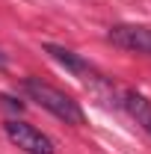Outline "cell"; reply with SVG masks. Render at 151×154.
<instances>
[{
	"label": "cell",
	"mask_w": 151,
	"mask_h": 154,
	"mask_svg": "<svg viewBox=\"0 0 151 154\" xmlns=\"http://www.w3.org/2000/svg\"><path fill=\"white\" fill-rule=\"evenodd\" d=\"M122 104H125V110L131 113V119L145 131L151 134V101L142 95H136V92H125L122 95Z\"/></svg>",
	"instance_id": "4"
},
{
	"label": "cell",
	"mask_w": 151,
	"mask_h": 154,
	"mask_svg": "<svg viewBox=\"0 0 151 154\" xmlns=\"http://www.w3.org/2000/svg\"><path fill=\"white\" fill-rule=\"evenodd\" d=\"M24 92L33 98L42 110H48L51 116L62 119L65 125H83V110H80V104H77L71 95H65L62 89L45 83V80H39V77H27V80H24Z\"/></svg>",
	"instance_id": "1"
},
{
	"label": "cell",
	"mask_w": 151,
	"mask_h": 154,
	"mask_svg": "<svg viewBox=\"0 0 151 154\" xmlns=\"http://www.w3.org/2000/svg\"><path fill=\"white\" fill-rule=\"evenodd\" d=\"M107 38L113 42L116 48H122V51L151 57V30L148 27H139V24H116L113 30L107 33Z\"/></svg>",
	"instance_id": "3"
},
{
	"label": "cell",
	"mask_w": 151,
	"mask_h": 154,
	"mask_svg": "<svg viewBox=\"0 0 151 154\" xmlns=\"http://www.w3.org/2000/svg\"><path fill=\"white\" fill-rule=\"evenodd\" d=\"M45 51L57 59L59 65H65V68H68L71 74H77V77H83V74H89V71H92V68H89L83 59L77 57L74 51H68V48H59V45H45Z\"/></svg>",
	"instance_id": "5"
},
{
	"label": "cell",
	"mask_w": 151,
	"mask_h": 154,
	"mask_svg": "<svg viewBox=\"0 0 151 154\" xmlns=\"http://www.w3.org/2000/svg\"><path fill=\"white\" fill-rule=\"evenodd\" d=\"M3 131H6L12 145H18L21 151H27V154H57L54 139L48 134H42V131H36L27 122H6Z\"/></svg>",
	"instance_id": "2"
}]
</instances>
